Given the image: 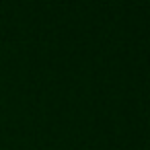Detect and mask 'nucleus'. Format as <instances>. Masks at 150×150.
<instances>
[]
</instances>
